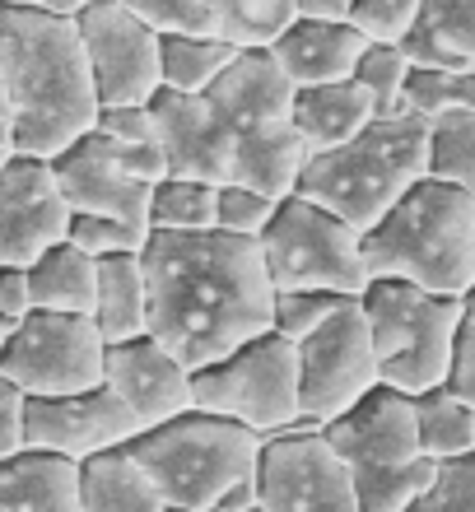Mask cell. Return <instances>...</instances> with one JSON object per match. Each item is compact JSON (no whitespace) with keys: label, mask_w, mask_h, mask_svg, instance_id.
<instances>
[{"label":"cell","mask_w":475,"mask_h":512,"mask_svg":"<svg viewBox=\"0 0 475 512\" xmlns=\"http://www.w3.org/2000/svg\"><path fill=\"white\" fill-rule=\"evenodd\" d=\"M154 233H219V187L168 177L154 191Z\"/></svg>","instance_id":"29"},{"label":"cell","mask_w":475,"mask_h":512,"mask_svg":"<svg viewBox=\"0 0 475 512\" xmlns=\"http://www.w3.org/2000/svg\"><path fill=\"white\" fill-rule=\"evenodd\" d=\"M219 5V42L238 56H271L289 28L299 24L294 0H215Z\"/></svg>","instance_id":"26"},{"label":"cell","mask_w":475,"mask_h":512,"mask_svg":"<svg viewBox=\"0 0 475 512\" xmlns=\"http://www.w3.org/2000/svg\"><path fill=\"white\" fill-rule=\"evenodd\" d=\"M294 5H299V19H313V24H350L354 0H294Z\"/></svg>","instance_id":"43"},{"label":"cell","mask_w":475,"mask_h":512,"mask_svg":"<svg viewBox=\"0 0 475 512\" xmlns=\"http://www.w3.org/2000/svg\"><path fill=\"white\" fill-rule=\"evenodd\" d=\"M280 215V201L271 196H261L252 187H224L219 191V233H229V238H252L261 243L266 229L275 224Z\"/></svg>","instance_id":"36"},{"label":"cell","mask_w":475,"mask_h":512,"mask_svg":"<svg viewBox=\"0 0 475 512\" xmlns=\"http://www.w3.org/2000/svg\"><path fill=\"white\" fill-rule=\"evenodd\" d=\"M261 508L266 512H364L350 466L322 429L266 438L261 452Z\"/></svg>","instance_id":"13"},{"label":"cell","mask_w":475,"mask_h":512,"mask_svg":"<svg viewBox=\"0 0 475 512\" xmlns=\"http://www.w3.org/2000/svg\"><path fill=\"white\" fill-rule=\"evenodd\" d=\"M261 452H266L261 433L201 410L154 433H140L131 443V457L150 471L173 512H219L229 494L261 480Z\"/></svg>","instance_id":"6"},{"label":"cell","mask_w":475,"mask_h":512,"mask_svg":"<svg viewBox=\"0 0 475 512\" xmlns=\"http://www.w3.org/2000/svg\"><path fill=\"white\" fill-rule=\"evenodd\" d=\"M98 135H108V140L131 149L159 145V117H154V108H103Z\"/></svg>","instance_id":"39"},{"label":"cell","mask_w":475,"mask_h":512,"mask_svg":"<svg viewBox=\"0 0 475 512\" xmlns=\"http://www.w3.org/2000/svg\"><path fill=\"white\" fill-rule=\"evenodd\" d=\"M322 433L336 447V457L350 466V475H392L415 461H429L420 443L415 396H401L392 387H378L368 401H359L350 415H340Z\"/></svg>","instance_id":"16"},{"label":"cell","mask_w":475,"mask_h":512,"mask_svg":"<svg viewBox=\"0 0 475 512\" xmlns=\"http://www.w3.org/2000/svg\"><path fill=\"white\" fill-rule=\"evenodd\" d=\"M448 391H452V396H462V401L475 410V326L471 322H466L462 340H457V359H452Z\"/></svg>","instance_id":"42"},{"label":"cell","mask_w":475,"mask_h":512,"mask_svg":"<svg viewBox=\"0 0 475 512\" xmlns=\"http://www.w3.org/2000/svg\"><path fill=\"white\" fill-rule=\"evenodd\" d=\"M0 103L5 159L56 163L98 131L103 98L84 52L80 19L47 10L38 0L0 5Z\"/></svg>","instance_id":"3"},{"label":"cell","mask_w":475,"mask_h":512,"mask_svg":"<svg viewBox=\"0 0 475 512\" xmlns=\"http://www.w3.org/2000/svg\"><path fill=\"white\" fill-rule=\"evenodd\" d=\"M33 312H38V298H33V275H28V270L0 266V340L14 336V331H19Z\"/></svg>","instance_id":"40"},{"label":"cell","mask_w":475,"mask_h":512,"mask_svg":"<svg viewBox=\"0 0 475 512\" xmlns=\"http://www.w3.org/2000/svg\"><path fill=\"white\" fill-rule=\"evenodd\" d=\"M415 415H420V443L429 461H462L475 457V410L452 396L448 387L429 391V396H415Z\"/></svg>","instance_id":"27"},{"label":"cell","mask_w":475,"mask_h":512,"mask_svg":"<svg viewBox=\"0 0 475 512\" xmlns=\"http://www.w3.org/2000/svg\"><path fill=\"white\" fill-rule=\"evenodd\" d=\"M84 512H173L131 447L84 461Z\"/></svg>","instance_id":"24"},{"label":"cell","mask_w":475,"mask_h":512,"mask_svg":"<svg viewBox=\"0 0 475 512\" xmlns=\"http://www.w3.org/2000/svg\"><path fill=\"white\" fill-rule=\"evenodd\" d=\"M94 326L103 331L108 350L150 336V275H145V256H108V261H98Z\"/></svg>","instance_id":"23"},{"label":"cell","mask_w":475,"mask_h":512,"mask_svg":"<svg viewBox=\"0 0 475 512\" xmlns=\"http://www.w3.org/2000/svg\"><path fill=\"white\" fill-rule=\"evenodd\" d=\"M410 75H415V66L406 61L401 47H368V56L359 61V75H354V80L368 89L373 108H378V122H401V117H410L406 112Z\"/></svg>","instance_id":"31"},{"label":"cell","mask_w":475,"mask_h":512,"mask_svg":"<svg viewBox=\"0 0 475 512\" xmlns=\"http://www.w3.org/2000/svg\"><path fill=\"white\" fill-rule=\"evenodd\" d=\"M359 308L378 345L382 387L401 396H429L448 387L457 340L466 331V298H434L401 280H373Z\"/></svg>","instance_id":"7"},{"label":"cell","mask_w":475,"mask_h":512,"mask_svg":"<svg viewBox=\"0 0 475 512\" xmlns=\"http://www.w3.org/2000/svg\"><path fill=\"white\" fill-rule=\"evenodd\" d=\"M299 89L275 56H238L233 70L201 98L159 94V145L173 177L205 187H252L271 201H289L308 168V145L294 126Z\"/></svg>","instance_id":"1"},{"label":"cell","mask_w":475,"mask_h":512,"mask_svg":"<svg viewBox=\"0 0 475 512\" xmlns=\"http://www.w3.org/2000/svg\"><path fill=\"white\" fill-rule=\"evenodd\" d=\"M373 42L354 33L350 24H313L299 19L275 47V66L285 70L294 89H326V84H350L359 75V61Z\"/></svg>","instance_id":"19"},{"label":"cell","mask_w":475,"mask_h":512,"mask_svg":"<svg viewBox=\"0 0 475 512\" xmlns=\"http://www.w3.org/2000/svg\"><path fill=\"white\" fill-rule=\"evenodd\" d=\"M410 512H475V457L443 461L429 494Z\"/></svg>","instance_id":"38"},{"label":"cell","mask_w":475,"mask_h":512,"mask_svg":"<svg viewBox=\"0 0 475 512\" xmlns=\"http://www.w3.org/2000/svg\"><path fill=\"white\" fill-rule=\"evenodd\" d=\"M159 38H201L219 42V5L215 0H126Z\"/></svg>","instance_id":"33"},{"label":"cell","mask_w":475,"mask_h":512,"mask_svg":"<svg viewBox=\"0 0 475 512\" xmlns=\"http://www.w3.org/2000/svg\"><path fill=\"white\" fill-rule=\"evenodd\" d=\"M420 182H429V122L401 117L378 122L336 154H313L294 196L331 210L368 238Z\"/></svg>","instance_id":"5"},{"label":"cell","mask_w":475,"mask_h":512,"mask_svg":"<svg viewBox=\"0 0 475 512\" xmlns=\"http://www.w3.org/2000/svg\"><path fill=\"white\" fill-rule=\"evenodd\" d=\"M294 126H299L308 154H336L354 145L364 131L378 126V108L359 80L326 84V89H299L294 98Z\"/></svg>","instance_id":"20"},{"label":"cell","mask_w":475,"mask_h":512,"mask_svg":"<svg viewBox=\"0 0 475 512\" xmlns=\"http://www.w3.org/2000/svg\"><path fill=\"white\" fill-rule=\"evenodd\" d=\"M364 256L373 280L415 284L434 298H471L475 196L429 177L368 233Z\"/></svg>","instance_id":"4"},{"label":"cell","mask_w":475,"mask_h":512,"mask_svg":"<svg viewBox=\"0 0 475 512\" xmlns=\"http://www.w3.org/2000/svg\"><path fill=\"white\" fill-rule=\"evenodd\" d=\"M424 0H354L350 28L364 33L373 47H401L420 24Z\"/></svg>","instance_id":"34"},{"label":"cell","mask_w":475,"mask_h":512,"mask_svg":"<svg viewBox=\"0 0 475 512\" xmlns=\"http://www.w3.org/2000/svg\"><path fill=\"white\" fill-rule=\"evenodd\" d=\"M150 336L191 373L275 336V280L266 252L229 233H154L145 247Z\"/></svg>","instance_id":"2"},{"label":"cell","mask_w":475,"mask_h":512,"mask_svg":"<svg viewBox=\"0 0 475 512\" xmlns=\"http://www.w3.org/2000/svg\"><path fill=\"white\" fill-rule=\"evenodd\" d=\"M140 438L136 415L126 410L108 387L66 396V401H33L28 405V452H52L75 466L131 447Z\"/></svg>","instance_id":"17"},{"label":"cell","mask_w":475,"mask_h":512,"mask_svg":"<svg viewBox=\"0 0 475 512\" xmlns=\"http://www.w3.org/2000/svg\"><path fill=\"white\" fill-rule=\"evenodd\" d=\"M406 112L420 122H438L452 112H475V70L448 75V70H415L410 75Z\"/></svg>","instance_id":"32"},{"label":"cell","mask_w":475,"mask_h":512,"mask_svg":"<svg viewBox=\"0 0 475 512\" xmlns=\"http://www.w3.org/2000/svg\"><path fill=\"white\" fill-rule=\"evenodd\" d=\"M103 387L136 415L140 433H154L196 410V373L173 350H163L154 336L112 345Z\"/></svg>","instance_id":"18"},{"label":"cell","mask_w":475,"mask_h":512,"mask_svg":"<svg viewBox=\"0 0 475 512\" xmlns=\"http://www.w3.org/2000/svg\"><path fill=\"white\" fill-rule=\"evenodd\" d=\"M28 396L10 382H0V461H14L28 452Z\"/></svg>","instance_id":"41"},{"label":"cell","mask_w":475,"mask_h":512,"mask_svg":"<svg viewBox=\"0 0 475 512\" xmlns=\"http://www.w3.org/2000/svg\"><path fill=\"white\" fill-rule=\"evenodd\" d=\"M56 168V182L66 191V201L75 215H89V219H117L126 229H140V233H154V191L150 182H140L131 168L122 163V145L108 140V135H89L80 145L61 154L52 163Z\"/></svg>","instance_id":"15"},{"label":"cell","mask_w":475,"mask_h":512,"mask_svg":"<svg viewBox=\"0 0 475 512\" xmlns=\"http://www.w3.org/2000/svg\"><path fill=\"white\" fill-rule=\"evenodd\" d=\"M33 275V298L38 312H61V317H94L98 308V261L80 252L75 243H61L47 252Z\"/></svg>","instance_id":"25"},{"label":"cell","mask_w":475,"mask_h":512,"mask_svg":"<svg viewBox=\"0 0 475 512\" xmlns=\"http://www.w3.org/2000/svg\"><path fill=\"white\" fill-rule=\"evenodd\" d=\"M0 512H84V471L52 452L0 461Z\"/></svg>","instance_id":"21"},{"label":"cell","mask_w":475,"mask_h":512,"mask_svg":"<svg viewBox=\"0 0 475 512\" xmlns=\"http://www.w3.org/2000/svg\"><path fill=\"white\" fill-rule=\"evenodd\" d=\"M154 233H140V229H126L117 219H89V215H75V229H70V243L89 252L94 261H108V256H145Z\"/></svg>","instance_id":"37"},{"label":"cell","mask_w":475,"mask_h":512,"mask_svg":"<svg viewBox=\"0 0 475 512\" xmlns=\"http://www.w3.org/2000/svg\"><path fill=\"white\" fill-rule=\"evenodd\" d=\"M429 177L475 196V112L429 122Z\"/></svg>","instance_id":"30"},{"label":"cell","mask_w":475,"mask_h":512,"mask_svg":"<svg viewBox=\"0 0 475 512\" xmlns=\"http://www.w3.org/2000/svg\"><path fill=\"white\" fill-rule=\"evenodd\" d=\"M252 512H266V508H252Z\"/></svg>","instance_id":"45"},{"label":"cell","mask_w":475,"mask_h":512,"mask_svg":"<svg viewBox=\"0 0 475 512\" xmlns=\"http://www.w3.org/2000/svg\"><path fill=\"white\" fill-rule=\"evenodd\" d=\"M401 52L415 70H475V0H424L420 24Z\"/></svg>","instance_id":"22"},{"label":"cell","mask_w":475,"mask_h":512,"mask_svg":"<svg viewBox=\"0 0 475 512\" xmlns=\"http://www.w3.org/2000/svg\"><path fill=\"white\" fill-rule=\"evenodd\" d=\"M0 382L28 401H66L108 382V340L94 317L33 312L14 336L0 340Z\"/></svg>","instance_id":"10"},{"label":"cell","mask_w":475,"mask_h":512,"mask_svg":"<svg viewBox=\"0 0 475 512\" xmlns=\"http://www.w3.org/2000/svg\"><path fill=\"white\" fill-rule=\"evenodd\" d=\"M299 373H303V419L313 429L336 424L350 415L359 401H368L382 387L378 345L368 331V317L359 303L331 317L313 340L299 345Z\"/></svg>","instance_id":"12"},{"label":"cell","mask_w":475,"mask_h":512,"mask_svg":"<svg viewBox=\"0 0 475 512\" xmlns=\"http://www.w3.org/2000/svg\"><path fill=\"white\" fill-rule=\"evenodd\" d=\"M70 229H75V210L56 182L52 163H0V261L5 266L33 270L47 252L70 243Z\"/></svg>","instance_id":"14"},{"label":"cell","mask_w":475,"mask_h":512,"mask_svg":"<svg viewBox=\"0 0 475 512\" xmlns=\"http://www.w3.org/2000/svg\"><path fill=\"white\" fill-rule=\"evenodd\" d=\"M350 303H359V298H340V294H280V298H275V336H285V340H294V345H303V340H313L317 331L331 322V317H340Z\"/></svg>","instance_id":"35"},{"label":"cell","mask_w":475,"mask_h":512,"mask_svg":"<svg viewBox=\"0 0 475 512\" xmlns=\"http://www.w3.org/2000/svg\"><path fill=\"white\" fill-rule=\"evenodd\" d=\"M238 52L229 42H201V38H163V94L201 98L210 94L233 70Z\"/></svg>","instance_id":"28"},{"label":"cell","mask_w":475,"mask_h":512,"mask_svg":"<svg viewBox=\"0 0 475 512\" xmlns=\"http://www.w3.org/2000/svg\"><path fill=\"white\" fill-rule=\"evenodd\" d=\"M466 322L475 326V289H471V298H466Z\"/></svg>","instance_id":"44"},{"label":"cell","mask_w":475,"mask_h":512,"mask_svg":"<svg viewBox=\"0 0 475 512\" xmlns=\"http://www.w3.org/2000/svg\"><path fill=\"white\" fill-rule=\"evenodd\" d=\"M266 266H271L275 294H340L364 298L373 289L364 256V233L350 229L322 205L289 196L280 215L261 238Z\"/></svg>","instance_id":"9"},{"label":"cell","mask_w":475,"mask_h":512,"mask_svg":"<svg viewBox=\"0 0 475 512\" xmlns=\"http://www.w3.org/2000/svg\"><path fill=\"white\" fill-rule=\"evenodd\" d=\"M84 52L103 108H154L163 94V38L126 0H89L80 14Z\"/></svg>","instance_id":"11"},{"label":"cell","mask_w":475,"mask_h":512,"mask_svg":"<svg viewBox=\"0 0 475 512\" xmlns=\"http://www.w3.org/2000/svg\"><path fill=\"white\" fill-rule=\"evenodd\" d=\"M196 410L233 419L261 438H280L294 429H313L303 419V373L299 345L285 336H261L229 354L224 364L196 373Z\"/></svg>","instance_id":"8"}]
</instances>
